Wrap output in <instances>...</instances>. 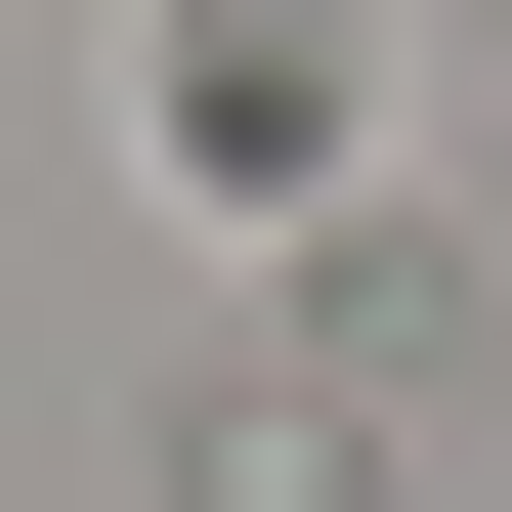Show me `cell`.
I'll use <instances>...</instances> for the list:
<instances>
[{"mask_svg": "<svg viewBox=\"0 0 512 512\" xmlns=\"http://www.w3.org/2000/svg\"><path fill=\"white\" fill-rule=\"evenodd\" d=\"M171 128H214V171H299V128H342V0H171Z\"/></svg>", "mask_w": 512, "mask_h": 512, "instance_id": "cell-1", "label": "cell"}]
</instances>
